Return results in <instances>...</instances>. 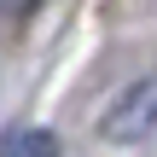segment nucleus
<instances>
[{"mask_svg":"<svg viewBox=\"0 0 157 157\" xmlns=\"http://www.w3.org/2000/svg\"><path fill=\"white\" fill-rule=\"evenodd\" d=\"M99 134L111 146H140L146 134H157V76H140L134 87H122L105 117H99Z\"/></svg>","mask_w":157,"mask_h":157,"instance_id":"f257e3e1","label":"nucleus"},{"mask_svg":"<svg viewBox=\"0 0 157 157\" xmlns=\"http://www.w3.org/2000/svg\"><path fill=\"white\" fill-rule=\"evenodd\" d=\"M0 157H58V140L47 128H12L0 140Z\"/></svg>","mask_w":157,"mask_h":157,"instance_id":"f03ea898","label":"nucleus"},{"mask_svg":"<svg viewBox=\"0 0 157 157\" xmlns=\"http://www.w3.org/2000/svg\"><path fill=\"white\" fill-rule=\"evenodd\" d=\"M41 0H0V17H29Z\"/></svg>","mask_w":157,"mask_h":157,"instance_id":"7ed1b4c3","label":"nucleus"}]
</instances>
